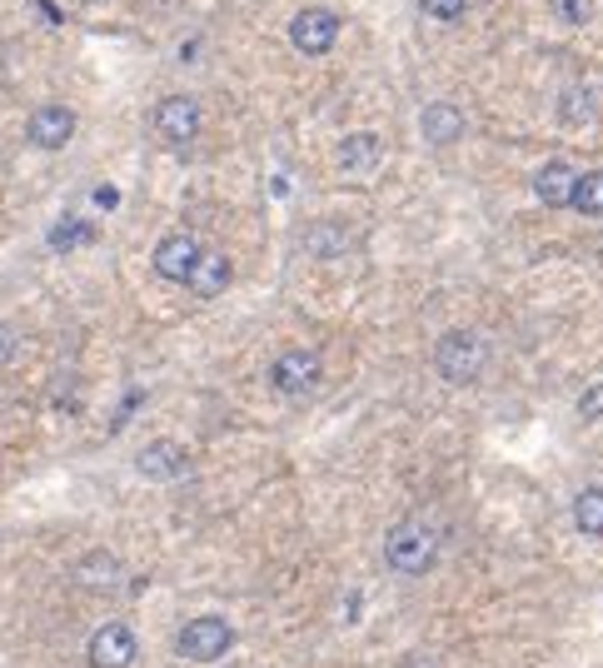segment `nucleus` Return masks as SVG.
<instances>
[{
  "instance_id": "obj_1",
  "label": "nucleus",
  "mask_w": 603,
  "mask_h": 668,
  "mask_svg": "<svg viewBox=\"0 0 603 668\" xmlns=\"http://www.w3.org/2000/svg\"><path fill=\"white\" fill-rule=\"evenodd\" d=\"M439 559V529L429 524V519L409 514L399 519V524L384 534V563H390L394 574H429Z\"/></svg>"
},
{
  "instance_id": "obj_2",
  "label": "nucleus",
  "mask_w": 603,
  "mask_h": 668,
  "mask_svg": "<svg viewBox=\"0 0 603 668\" xmlns=\"http://www.w3.org/2000/svg\"><path fill=\"white\" fill-rule=\"evenodd\" d=\"M489 364V344L473 335V329H450L444 340L434 344V369L450 385H473V379L484 375Z\"/></svg>"
},
{
  "instance_id": "obj_3",
  "label": "nucleus",
  "mask_w": 603,
  "mask_h": 668,
  "mask_svg": "<svg viewBox=\"0 0 603 668\" xmlns=\"http://www.w3.org/2000/svg\"><path fill=\"white\" fill-rule=\"evenodd\" d=\"M235 648V629H230L220 614H200V619H189L175 639V654L189 658V664H214V658H225Z\"/></svg>"
},
{
  "instance_id": "obj_4",
  "label": "nucleus",
  "mask_w": 603,
  "mask_h": 668,
  "mask_svg": "<svg viewBox=\"0 0 603 668\" xmlns=\"http://www.w3.org/2000/svg\"><path fill=\"white\" fill-rule=\"evenodd\" d=\"M135 654H140V644H135V629L131 623H100V629L90 633V644H85V658H90V668H131Z\"/></svg>"
},
{
  "instance_id": "obj_5",
  "label": "nucleus",
  "mask_w": 603,
  "mask_h": 668,
  "mask_svg": "<svg viewBox=\"0 0 603 668\" xmlns=\"http://www.w3.org/2000/svg\"><path fill=\"white\" fill-rule=\"evenodd\" d=\"M320 375H324V364L315 350H284L270 369V385L280 389V394L299 399V394H309V389L320 385Z\"/></svg>"
},
{
  "instance_id": "obj_6",
  "label": "nucleus",
  "mask_w": 603,
  "mask_h": 668,
  "mask_svg": "<svg viewBox=\"0 0 603 668\" xmlns=\"http://www.w3.org/2000/svg\"><path fill=\"white\" fill-rule=\"evenodd\" d=\"M200 255H205L200 240L189 235V230H175V235H165L155 245V275H160V280H175V284H189Z\"/></svg>"
},
{
  "instance_id": "obj_7",
  "label": "nucleus",
  "mask_w": 603,
  "mask_h": 668,
  "mask_svg": "<svg viewBox=\"0 0 603 668\" xmlns=\"http://www.w3.org/2000/svg\"><path fill=\"white\" fill-rule=\"evenodd\" d=\"M334 36H340V15L324 11V5H309V11H299L295 21H290V40H295V50H305V56L334 50Z\"/></svg>"
},
{
  "instance_id": "obj_8",
  "label": "nucleus",
  "mask_w": 603,
  "mask_h": 668,
  "mask_svg": "<svg viewBox=\"0 0 603 668\" xmlns=\"http://www.w3.org/2000/svg\"><path fill=\"white\" fill-rule=\"evenodd\" d=\"M155 130H160V141L170 145H189L200 135V100H189V95H170L155 106Z\"/></svg>"
},
{
  "instance_id": "obj_9",
  "label": "nucleus",
  "mask_w": 603,
  "mask_h": 668,
  "mask_svg": "<svg viewBox=\"0 0 603 668\" xmlns=\"http://www.w3.org/2000/svg\"><path fill=\"white\" fill-rule=\"evenodd\" d=\"M75 135V110L71 106H40L25 125V141L36 145V150H65Z\"/></svg>"
},
{
  "instance_id": "obj_10",
  "label": "nucleus",
  "mask_w": 603,
  "mask_h": 668,
  "mask_svg": "<svg viewBox=\"0 0 603 668\" xmlns=\"http://www.w3.org/2000/svg\"><path fill=\"white\" fill-rule=\"evenodd\" d=\"M135 470L155 484H170V479H185L189 474V454L175 439H155V445H145L140 454H135Z\"/></svg>"
},
{
  "instance_id": "obj_11",
  "label": "nucleus",
  "mask_w": 603,
  "mask_h": 668,
  "mask_svg": "<svg viewBox=\"0 0 603 668\" xmlns=\"http://www.w3.org/2000/svg\"><path fill=\"white\" fill-rule=\"evenodd\" d=\"M574 190H579V170L568 160H549L539 175H533V195L544 199V205H554V210H564V205H574Z\"/></svg>"
},
{
  "instance_id": "obj_12",
  "label": "nucleus",
  "mask_w": 603,
  "mask_h": 668,
  "mask_svg": "<svg viewBox=\"0 0 603 668\" xmlns=\"http://www.w3.org/2000/svg\"><path fill=\"white\" fill-rule=\"evenodd\" d=\"M379 160H384V141L374 130H355L340 141V170H349V175H369Z\"/></svg>"
},
{
  "instance_id": "obj_13",
  "label": "nucleus",
  "mask_w": 603,
  "mask_h": 668,
  "mask_svg": "<svg viewBox=\"0 0 603 668\" xmlns=\"http://www.w3.org/2000/svg\"><path fill=\"white\" fill-rule=\"evenodd\" d=\"M419 130H424L429 145H454L464 135V110L450 100H434V106L419 110Z\"/></svg>"
},
{
  "instance_id": "obj_14",
  "label": "nucleus",
  "mask_w": 603,
  "mask_h": 668,
  "mask_svg": "<svg viewBox=\"0 0 603 668\" xmlns=\"http://www.w3.org/2000/svg\"><path fill=\"white\" fill-rule=\"evenodd\" d=\"M230 275H235V265H230L225 250H205L200 265H195V275H189V290L200 294V300H214V294H225Z\"/></svg>"
},
{
  "instance_id": "obj_15",
  "label": "nucleus",
  "mask_w": 603,
  "mask_h": 668,
  "mask_svg": "<svg viewBox=\"0 0 603 668\" xmlns=\"http://www.w3.org/2000/svg\"><path fill=\"white\" fill-rule=\"evenodd\" d=\"M120 559L115 554H106V549H90L81 563H75V584L81 588H110V584H120Z\"/></svg>"
},
{
  "instance_id": "obj_16",
  "label": "nucleus",
  "mask_w": 603,
  "mask_h": 668,
  "mask_svg": "<svg viewBox=\"0 0 603 668\" xmlns=\"http://www.w3.org/2000/svg\"><path fill=\"white\" fill-rule=\"evenodd\" d=\"M593 116H599V106H593V90H583V85H568V90L558 95V120H564V125H589Z\"/></svg>"
},
{
  "instance_id": "obj_17",
  "label": "nucleus",
  "mask_w": 603,
  "mask_h": 668,
  "mask_svg": "<svg viewBox=\"0 0 603 668\" xmlns=\"http://www.w3.org/2000/svg\"><path fill=\"white\" fill-rule=\"evenodd\" d=\"M574 524H579V534H593V539H599L603 534V489H583L579 499H574Z\"/></svg>"
},
{
  "instance_id": "obj_18",
  "label": "nucleus",
  "mask_w": 603,
  "mask_h": 668,
  "mask_svg": "<svg viewBox=\"0 0 603 668\" xmlns=\"http://www.w3.org/2000/svg\"><path fill=\"white\" fill-rule=\"evenodd\" d=\"M568 210L579 215H603V170H583L579 175V190H574V205Z\"/></svg>"
},
{
  "instance_id": "obj_19",
  "label": "nucleus",
  "mask_w": 603,
  "mask_h": 668,
  "mask_svg": "<svg viewBox=\"0 0 603 668\" xmlns=\"http://www.w3.org/2000/svg\"><path fill=\"white\" fill-rule=\"evenodd\" d=\"M305 245L315 250V255H344V245H349V240H344V230H334V224H309V235H305Z\"/></svg>"
},
{
  "instance_id": "obj_20",
  "label": "nucleus",
  "mask_w": 603,
  "mask_h": 668,
  "mask_svg": "<svg viewBox=\"0 0 603 668\" xmlns=\"http://www.w3.org/2000/svg\"><path fill=\"white\" fill-rule=\"evenodd\" d=\"M90 240V224L85 220H60L56 230H50V250H75Z\"/></svg>"
},
{
  "instance_id": "obj_21",
  "label": "nucleus",
  "mask_w": 603,
  "mask_h": 668,
  "mask_svg": "<svg viewBox=\"0 0 603 668\" xmlns=\"http://www.w3.org/2000/svg\"><path fill=\"white\" fill-rule=\"evenodd\" d=\"M469 0H419V11L434 15V21H459Z\"/></svg>"
},
{
  "instance_id": "obj_22",
  "label": "nucleus",
  "mask_w": 603,
  "mask_h": 668,
  "mask_svg": "<svg viewBox=\"0 0 603 668\" xmlns=\"http://www.w3.org/2000/svg\"><path fill=\"white\" fill-rule=\"evenodd\" d=\"M579 414L589 424H603V385H593V389H583V399H579Z\"/></svg>"
},
{
  "instance_id": "obj_23",
  "label": "nucleus",
  "mask_w": 603,
  "mask_h": 668,
  "mask_svg": "<svg viewBox=\"0 0 603 668\" xmlns=\"http://www.w3.org/2000/svg\"><path fill=\"white\" fill-rule=\"evenodd\" d=\"M558 15H564V21H574V25H583L593 15V0H558Z\"/></svg>"
},
{
  "instance_id": "obj_24",
  "label": "nucleus",
  "mask_w": 603,
  "mask_h": 668,
  "mask_svg": "<svg viewBox=\"0 0 603 668\" xmlns=\"http://www.w3.org/2000/svg\"><path fill=\"white\" fill-rule=\"evenodd\" d=\"M15 344H21V340H15V329H11V325H0V364H5V360L15 354Z\"/></svg>"
},
{
  "instance_id": "obj_25",
  "label": "nucleus",
  "mask_w": 603,
  "mask_h": 668,
  "mask_svg": "<svg viewBox=\"0 0 603 668\" xmlns=\"http://www.w3.org/2000/svg\"><path fill=\"white\" fill-rule=\"evenodd\" d=\"M95 205H100V210H115V205H120V190L115 185H100V190H95Z\"/></svg>"
}]
</instances>
